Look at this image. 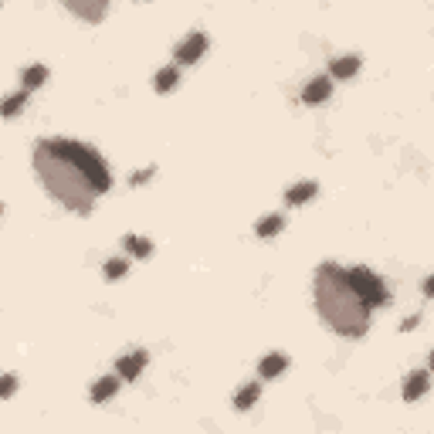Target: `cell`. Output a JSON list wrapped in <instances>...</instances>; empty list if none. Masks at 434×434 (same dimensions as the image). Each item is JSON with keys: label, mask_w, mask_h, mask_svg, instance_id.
Returning a JSON list of instances; mask_svg holds the SVG:
<instances>
[{"label": "cell", "mask_w": 434, "mask_h": 434, "mask_svg": "<svg viewBox=\"0 0 434 434\" xmlns=\"http://www.w3.org/2000/svg\"><path fill=\"white\" fill-rule=\"evenodd\" d=\"M316 309L329 329L340 336H363L370 326V305L357 295L340 264L326 262L316 272Z\"/></svg>", "instance_id": "7a4b0ae2"}, {"label": "cell", "mask_w": 434, "mask_h": 434, "mask_svg": "<svg viewBox=\"0 0 434 434\" xmlns=\"http://www.w3.org/2000/svg\"><path fill=\"white\" fill-rule=\"evenodd\" d=\"M24 89H27V92H31V89H41V85H44V82H48V68H44V65H31V68H24Z\"/></svg>", "instance_id": "ac0fdd59"}, {"label": "cell", "mask_w": 434, "mask_h": 434, "mask_svg": "<svg viewBox=\"0 0 434 434\" xmlns=\"http://www.w3.org/2000/svg\"><path fill=\"white\" fill-rule=\"evenodd\" d=\"M204 51H208V34H204V31H193V34H187V38L177 44L173 55H177L180 65H193V61L204 58Z\"/></svg>", "instance_id": "5b68a950"}, {"label": "cell", "mask_w": 434, "mask_h": 434, "mask_svg": "<svg viewBox=\"0 0 434 434\" xmlns=\"http://www.w3.org/2000/svg\"><path fill=\"white\" fill-rule=\"evenodd\" d=\"M329 92H333V82H329L326 75H319V78H312V82L302 89V102H305V106H319V102H326V98H329Z\"/></svg>", "instance_id": "9c48e42d"}, {"label": "cell", "mask_w": 434, "mask_h": 434, "mask_svg": "<svg viewBox=\"0 0 434 434\" xmlns=\"http://www.w3.org/2000/svg\"><path fill=\"white\" fill-rule=\"evenodd\" d=\"M417 322H421V316H411V319H404L400 333H407V329H417Z\"/></svg>", "instance_id": "cb8c5ba5"}, {"label": "cell", "mask_w": 434, "mask_h": 434, "mask_svg": "<svg viewBox=\"0 0 434 434\" xmlns=\"http://www.w3.org/2000/svg\"><path fill=\"white\" fill-rule=\"evenodd\" d=\"M122 248L129 251L132 258H150L153 255V241L150 238H139V234H126V238H122Z\"/></svg>", "instance_id": "9a60e30c"}, {"label": "cell", "mask_w": 434, "mask_h": 434, "mask_svg": "<svg viewBox=\"0 0 434 434\" xmlns=\"http://www.w3.org/2000/svg\"><path fill=\"white\" fill-rule=\"evenodd\" d=\"M119 374L115 377H102V380H95L92 383V400L95 404H106V400H113L115 397V390H119Z\"/></svg>", "instance_id": "4fadbf2b"}, {"label": "cell", "mask_w": 434, "mask_h": 434, "mask_svg": "<svg viewBox=\"0 0 434 434\" xmlns=\"http://www.w3.org/2000/svg\"><path fill=\"white\" fill-rule=\"evenodd\" d=\"M258 397H262V383H245V387L234 394V407H238V411H248V407L258 404Z\"/></svg>", "instance_id": "2e32d148"}, {"label": "cell", "mask_w": 434, "mask_h": 434, "mask_svg": "<svg viewBox=\"0 0 434 434\" xmlns=\"http://www.w3.org/2000/svg\"><path fill=\"white\" fill-rule=\"evenodd\" d=\"M428 390H431V374L428 370L407 374V380H404V400H421Z\"/></svg>", "instance_id": "ba28073f"}, {"label": "cell", "mask_w": 434, "mask_h": 434, "mask_svg": "<svg viewBox=\"0 0 434 434\" xmlns=\"http://www.w3.org/2000/svg\"><path fill=\"white\" fill-rule=\"evenodd\" d=\"M34 170H38L44 190L55 197L61 208L75 210V214H92L98 190L85 177V170L65 153L61 139H38L34 146Z\"/></svg>", "instance_id": "6da1fadb"}, {"label": "cell", "mask_w": 434, "mask_h": 434, "mask_svg": "<svg viewBox=\"0 0 434 434\" xmlns=\"http://www.w3.org/2000/svg\"><path fill=\"white\" fill-rule=\"evenodd\" d=\"M14 390H18V377H14V374H7V377H4V387H0V394L14 397Z\"/></svg>", "instance_id": "44dd1931"}, {"label": "cell", "mask_w": 434, "mask_h": 434, "mask_svg": "<svg viewBox=\"0 0 434 434\" xmlns=\"http://www.w3.org/2000/svg\"><path fill=\"white\" fill-rule=\"evenodd\" d=\"M319 193V184L316 180H302V184H292V187L285 190V204H292V208H299L305 200H312Z\"/></svg>", "instance_id": "8fae6325"}, {"label": "cell", "mask_w": 434, "mask_h": 434, "mask_svg": "<svg viewBox=\"0 0 434 434\" xmlns=\"http://www.w3.org/2000/svg\"><path fill=\"white\" fill-rule=\"evenodd\" d=\"M421 288H424V295H428V299H434V275H428V279H424V285H421Z\"/></svg>", "instance_id": "603a6c76"}, {"label": "cell", "mask_w": 434, "mask_h": 434, "mask_svg": "<svg viewBox=\"0 0 434 434\" xmlns=\"http://www.w3.org/2000/svg\"><path fill=\"white\" fill-rule=\"evenodd\" d=\"M126 272H129V262H126V258H113V262H106V268H102L106 282H119Z\"/></svg>", "instance_id": "d6986e66"}, {"label": "cell", "mask_w": 434, "mask_h": 434, "mask_svg": "<svg viewBox=\"0 0 434 434\" xmlns=\"http://www.w3.org/2000/svg\"><path fill=\"white\" fill-rule=\"evenodd\" d=\"M24 106H27V89H24V92H18V95H11V98L4 102V115H7V119H14Z\"/></svg>", "instance_id": "ffe728a7"}, {"label": "cell", "mask_w": 434, "mask_h": 434, "mask_svg": "<svg viewBox=\"0 0 434 434\" xmlns=\"http://www.w3.org/2000/svg\"><path fill=\"white\" fill-rule=\"evenodd\" d=\"M431 370H434V350H431Z\"/></svg>", "instance_id": "d4e9b609"}, {"label": "cell", "mask_w": 434, "mask_h": 434, "mask_svg": "<svg viewBox=\"0 0 434 434\" xmlns=\"http://www.w3.org/2000/svg\"><path fill=\"white\" fill-rule=\"evenodd\" d=\"M61 146H65V153L75 160L78 167L85 170V177L95 184V190L98 193H109L113 190V173H109V167H106V160L98 156V153L92 150V146H85V143H75V139H61Z\"/></svg>", "instance_id": "3957f363"}, {"label": "cell", "mask_w": 434, "mask_h": 434, "mask_svg": "<svg viewBox=\"0 0 434 434\" xmlns=\"http://www.w3.org/2000/svg\"><path fill=\"white\" fill-rule=\"evenodd\" d=\"M346 279H350V285L357 288V295L370 305V309H380V305L390 302V292H387V285L380 282L377 272H370V268L357 264V268H346Z\"/></svg>", "instance_id": "277c9868"}, {"label": "cell", "mask_w": 434, "mask_h": 434, "mask_svg": "<svg viewBox=\"0 0 434 434\" xmlns=\"http://www.w3.org/2000/svg\"><path fill=\"white\" fill-rule=\"evenodd\" d=\"M282 227H285V217H282V214H264L262 221L255 224V234L268 241V238H275V234H279Z\"/></svg>", "instance_id": "5bb4252c"}, {"label": "cell", "mask_w": 434, "mask_h": 434, "mask_svg": "<svg viewBox=\"0 0 434 434\" xmlns=\"http://www.w3.org/2000/svg\"><path fill=\"white\" fill-rule=\"evenodd\" d=\"M177 82H180V68H160L156 78H153V89L163 95V92H173L177 89Z\"/></svg>", "instance_id": "e0dca14e"}, {"label": "cell", "mask_w": 434, "mask_h": 434, "mask_svg": "<svg viewBox=\"0 0 434 434\" xmlns=\"http://www.w3.org/2000/svg\"><path fill=\"white\" fill-rule=\"evenodd\" d=\"M150 177H153V167H146V170L132 173V177H129V184H132V187H139V184H146V180H150Z\"/></svg>", "instance_id": "7402d4cb"}, {"label": "cell", "mask_w": 434, "mask_h": 434, "mask_svg": "<svg viewBox=\"0 0 434 434\" xmlns=\"http://www.w3.org/2000/svg\"><path fill=\"white\" fill-rule=\"evenodd\" d=\"M285 370H288V357H285V353H268V357H262V363H258V377L262 380L282 377Z\"/></svg>", "instance_id": "30bf717a"}, {"label": "cell", "mask_w": 434, "mask_h": 434, "mask_svg": "<svg viewBox=\"0 0 434 434\" xmlns=\"http://www.w3.org/2000/svg\"><path fill=\"white\" fill-rule=\"evenodd\" d=\"M75 18L89 20V24H98V20L106 18V7H109V0H61Z\"/></svg>", "instance_id": "8992f818"}, {"label": "cell", "mask_w": 434, "mask_h": 434, "mask_svg": "<svg viewBox=\"0 0 434 434\" xmlns=\"http://www.w3.org/2000/svg\"><path fill=\"white\" fill-rule=\"evenodd\" d=\"M357 72H359V58H357V55L336 58V61L329 65V75L336 78V82H346V78H353Z\"/></svg>", "instance_id": "7c38bea8"}, {"label": "cell", "mask_w": 434, "mask_h": 434, "mask_svg": "<svg viewBox=\"0 0 434 434\" xmlns=\"http://www.w3.org/2000/svg\"><path fill=\"white\" fill-rule=\"evenodd\" d=\"M146 350H136V353H126V357H119V363H115V374L122 380H136L143 370H146Z\"/></svg>", "instance_id": "52a82bcc"}]
</instances>
